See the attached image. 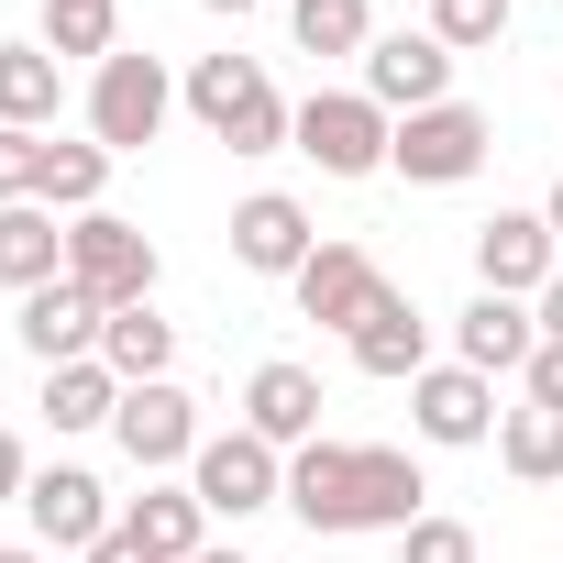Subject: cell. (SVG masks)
Returning a JSON list of instances; mask_svg holds the SVG:
<instances>
[{
    "label": "cell",
    "instance_id": "6da1fadb",
    "mask_svg": "<svg viewBox=\"0 0 563 563\" xmlns=\"http://www.w3.org/2000/svg\"><path fill=\"white\" fill-rule=\"evenodd\" d=\"M420 497H431V475L398 453V442H299L288 453V508L310 519V530H332V541H354V530H409L420 519Z\"/></svg>",
    "mask_w": 563,
    "mask_h": 563
},
{
    "label": "cell",
    "instance_id": "7a4b0ae2",
    "mask_svg": "<svg viewBox=\"0 0 563 563\" xmlns=\"http://www.w3.org/2000/svg\"><path fill=\"white\" fill-rule=\"evenodd\" d=\"M177 100H188V111H199V133H210V144H232V155H276V144H288V122H299L254 56H199Z\"/></svg>",
    "mask_w": 563,
    "mask_h": 563
},
{
    "label": "cell",
    "instance_id": "3957f363",
    "mask_svg": "<svg viewBox=\"0 0 563 563\" xmlns=\"http://www.w3.org/2000/svg\"><path fill=\"white\" fill-rule=\"evenodd\" d=\"M288 144H299L321 177H376V166H387V144H398V122H387L365 89H310V100H299V122H288Z\"/></svg>",
    "mask_w": 563,
    "mask_h": 563
},
{
    "label": "cell",
    "instance_id": "277c9868",
    "mask_svg": "<svg viewBox=\"0 0 563 563\" xmlns=\"http://www.w3.org/2000/svg\"><path fill=\"white\" fill-rule=\"evenodd\" d=\"M188 486H199V508L210 519H254V508H288V453H276L265 431H210L199 442V464H188Z\"/></svg>",
    "mask_w": 563,
    "mask_h": 563
},
{
    "label": "cell",
    "instance_id": "5b68a950",
    "mask_svg": "<svg viewBox=\"0 0 563 563\" xmlns=\"http://www.w3.org/2000/svg\"><path fill=\"white\" fill-rule=\"evenodd\" d=\"M166 111H177V78L155 67V56H111V67H89V144H111V155H144L155 133H166Z\"/></svg>",
    "mask_w": 563,
    "mask_h": 563
},
{
    "label": "cell",
    "instance_id": "8992f818",
    "mask_svg": "<svg viewBox=\"0 0 563 563\" xmlns=\"http://www.w3.org/2000/svg\"><path fill=\"white\" fill-rule=\"evenodd\" d=\"M67 276H78L100 310L155 299V243H144V221H122V210H78V221H67Z\"/></svg>",
    "mask_w": 563,
    "mask_h": 563
},
{
    "label": "cell",
    "instance_id": "52a82bcc",
    "mask_svg": "<svg viewBox=\"0 0 563 563\" xmlns=\"http://www.w3.org/2000/svg\"><path fill=\"white\" fill-rule=\"evenodd\" d=\"M486 144H497V122H486L475 100H442V111H409V122H398L387 166H398L409 188H464V177L486 166Z\"/></svg>",
    "mask_w": 563,
    "mask_h": 563
},
{
    "label": "cell",
    "instance_id": "ba28073f",
    "mask_svg": "<svg viewBox=\"0 0 563 563\" xmlns=\"http://www.w3.org/2000/svg\"><path fill=\"white\" fill-rule=\"evenodd\" d=\"M365 100L387 111V122H409V111H442L453 100V45L420 23V34H376L365 45Z\"/></svg>",
    "mask_w": 563,
    "mask_h": 563
},
{
    "label": "cell",
    "instance_id": "9c48e42d",
    "mask_svg": "<svg viewBox=\"0 0 563 563\" xmlns=\"http://www.w3.org/2000/svg\"><path fill=\"white\" fill-rule=\"evenodd\" d=\"M497 376H475V365H431L420 387H409V431L431 442V453H475V442H497Z\"/></svg>",
    "mask_w": 563,
    "mask_h": 563
},
{
    "label": "cell",
    "instance_id": "30bf717a",
    "mask_svg": "<svg viewBox=\"0 0 563 563\" xmlns=\"http://www.w3.org/2000/svg\"><path fill=\"white\" fill-rule=\"evenodd\" d=\"M111 431H122V453L144 464V475H166V464H199V398L177 387V376H155V387H122V409H111Z\"/></svg>",
    "mask_w": 563,
    "mask_h": 563
},
{
    "label": "cell",
    "instance_id": "8fae6325",
    "mask_svg": "<svg viewBox=\"0 0 563 563\" xmlns=\"http://www.w3.org/2000/svg\"><path fill=\"white\" fill-rule=\"evenodd\" d=\"M23 519H34V541L45 552H100L122 519H111V486L89 475V464H45L34 486H23Z\"/></svg>",
    "mask_w": 563,
    "mask_h": 563
},
{
    "label": "cell",
    "instance_id": "7c38bea8",
    "mask_svg": "<svg viewBox=\"0 0 563 563\" xmlns=\"http://www.w3.org/2000/svg\"><path fill=\"white\" fill-rule=\"evenodd\" d=\"M552 265H563V243H552L541 210H497V221H475V288H497V299H541Z\"/></svg>",
    "mask_w": 563,
    "mask_h": 563
},
{
    "label": "cell",
    "instance_id": "4fadbf2b",
    "mask_svg": "<svg viewBox=\"0 0 563 563\" xmlns=\"http://www.w3.org/2000/svg\"><path fill=\"white\" fill-rule=\"evenodd\" d=\"M343 354H354V376H376V387H420V376H431V310L387 288V299L343 332Z\"/></svg>",
    "mask_w": 563,
    "mask_h": 563
},
{
    "label": "cell",
    "instance_id": "5bb4252c",
    "mask_svg": "<svg viewBox=\"0 0 563 563\" xmlns=\"http://www.w3.org/2000/svg\"><path fill=\"white\" fill-rule=\"evenodd\" d=\"M530 354H541V310L530 299H497V288H475L464 310H453V365H475V376H530Z\"/></svg>",
    "mask_w": 563,
    "mask_h": 563
},
{
    "label": "cell",
    "instance_id": "9a60e30c",
    "mask_svg": "<svg viewBox=\"0 0 563 563\" xmlns=\"http://www.w3.org/2000/svg\"><path fill=\"white\" fill-rule=\"evenodd\" d=\"M288 288H299V321H321V332H354V321L387 299V276H376V254H365V243H321V254L288 276Z\"/></svg>",
    "mask_w": 563,
    "mask_h": 563
},
{
    "label": "cell",
    "instance_id": "2e32d148",
    "mask_svg": "<svg viewBox=\"0 0 563 563\" xmlns=\"http://www.w3.org/2000/svg\"><path fill=\"white\" fill-rule=\"evenodd\" d=\"M321 254V232H310V210L288 199V188H254L243 210H232V265L243 276H299Z\"/></svg>",
    "mask_w": 563,
    "mask_h": 563
},
{
    "label": "cell",
    "instance_id": "e0dca14e",
    "mask_svg": "<svg viewBox=\"0 0 563 563\" xmlns=\"http://www.w3.org/2000/svg\"><path fill=\"white\" fill-rule=\"evenodd\" d=\"M12 332H23V354H34V365H89V354H100V332H111V310L78 288V276H56V288H34V299H23V321H12Z\"/></svg>",
    "mask_w": 563,
    "mask_h": 563
},
{
    "label": "cell",
    "instance_id": "ac0fdd59",
    "mask_svg": "<svg viewBox=\"0 0 563 563\" xmlns=\"http://www.w3.org/2000/svg\"><path fill=\"white\" fill-rule=\"evenodd\" d=\"M243 431H265L276 453L321 442V376H310V365H288V354L254 365V376H243Z\"/></svg>",
    "mask_w": 563,
    "mask_h": 563
},
{
    "label": "cell",
    "instance_id": "d6986e66",
    "mask_svg": "<svg viewBox=\"0 0 563 563\" xmlns=\"http://www.w3.org/2000/svg\"><path fill=\"white\" fill-rule=\"evenodd\" d=\"M56 276H67V221L45 210V199H12V210H0V288H56Z\"/></svg>",
    "mask_w": 563,
    "mask_h": 563
},
{
    "label": "cell",
    "instance_id": "ffe728a7",
    "mask_svg": "<svg viewBox=\"0 0 563 563\" xmlns=\"http://www.w3.org/2000/svg\"><path fill=\"white\" fill-rule=\"evenodd\" d=\"M122 530H133L155 563H199V552H210V508H199V486H166V475L122 508Z\"/></svg>",
    "mask_w": 563,
    "mask_h": 563
},
{
    "label": "cell",
    "instance_id": "44dd1931",
    "mask_svg": "<svg viewBox=\"0 0 563 563\" xmlns=\"http://www.w3.org/2000/svg\"><path fill=\"white\" fill-rule=\"evenodd\" d=\"M100 365H111L122 387H155V376L177 365V321H166L155 299H133V310H111V332H100Z\"/></svg>",
    "mask_w": 563,
    "mask_h": 563
},
{
    "label": "cell",
    "instance_id": "7402d4cb",
    "mask_svg": "<svg viewBox=\"0 0 563 563\" xmlns=\"http://www.w3.org/2000/svg\"><path fill=\"white\" fill-rule=\"evenodd\" d=\"M67 111V67L45 56V45H0V122L12 133H45Z\"/></svg>",
    "mask_w": 563,
    "mask_h": 563
},
{
    "label": "cell",
    "instance_id": "603a6c76",
    "mask_svg": "<svg viewBox=\"0 0 563 563\" xmlns=\"http://www.w3.org/2000/svg\"><path fill=\"white\" fill-rule=\"evenodd\" d=\"M497 464H508L519 486H563V409H541V398L508 409V420H497Z\"/></svg>",
    "mask_w": 563,
    "mask_h": 563
},
{
    "label": "cell",
    "instance_id": "cb8c5ba5",
    "mask_svg": "<svg viewBox=\"0 0 563 563\" xmlns=\"http://www.w3.org/2000/svg\"><path fill=\"white\" fill-rule=\"evenodd\" d=\"M45 56H56V67H67V56L111 67V56H122V0H45Z\"/></svg>",
    "mask_w": 563,
    "mask_h": 563
},
{
    "label": "cell",
    "instance_id": "d4e9b609",
    "mask_svg": "<svg viewBox=\"0 0 563 563\" xmlns=\"http://www.w3.org/2000/svg\"><path fill=\"white\" fill-rule=\"evenodd\" d=\"M111 409H122V376H111L100 354H89V365H45V420H56V431H100Z\"/></svg>",
    "mask_w": 563,
    "mask_h": 563
},
{
    "label": "cell",
    "instance_id": "484cf974",
    "mask_svg": "<svg viewBox=\"0 0 563 563\" xmlns=\"http://www.w3.org/2000/svg\"><path fill=\"white\" fill-rule=\"evenodd\" d=\"M299 56H365L376 45V0H288Z\"/></svg>",
    "mask_w": 563,
    "mask_h": 563
},
{
    "label": "cell",
    "instance_id": "4316f807",
    "mask_svg": "<svg viewBox=\"0 0 563 563\" xmlns=\"http://www.w3.org/2000/svg\"><path fill=\"white\" fill-rule=\"evenodd\" d=\"M111 144H45V210L56 221H78V210H100V188H111Z\"/></svg>",
    "mask_w": 563,
    "mask_h": 563
},
{
    "label": "cell",
    "instance_id": "83f0119b",
    "mask_svg": "<svg viewBox=\"0 0 563 563\" xmlns=\"http://www.w3.org/2000/svg\"><path fill=\"white\" fill-rule=\"evenodd\" d=\"M508 12H519V0H431V34H442L453 56H486V45L508 34Z\"/></svg>",
    "mask_w": 563,
    "mask_h": 563
},
{
    "label": "cell",
    "instance_id": "f1b7e54d",
    "mask_svg": "<svg viewBox=\"0 0 563 563\" xmlns=\"http://www.w3.org/2000/svg\"><path fill=\"white\" fill-rule=\"evenodd\" d=\"M398 563H475V530L442 519V508H420V519L398 530Z\"/></svg>",
    "mask_w": 563,
    "mask_h": 563
},
{
    "label": "cell",
    "instance_id": "f546056e",
    "mask_svg": "<svg viewBox=\"0 0 563 563\" xmlns=\"http://www.w3.org/2000/svg\"><path fill=\"white\" fill-rule=\"evenodd\" d=\"M12 199H45V133L0 122V210H12Z\"/></svg>",
    "mask_w": 563,
    "mask_h": 563
},
{
    "label": "cell",
    "instance_id": "4dcf8cb0",
    "mask_svg": "<svg viewBox=\"0 0 563 563\" xmlns=\"http://www.w3.org/2000/svg\"><path fill=\"white\" fill-rule=\"evenodd\" d=\"M530 398L563 409V343H552V332H541V354H530Z\"/></svg>",
    "mask_w": 563,
    "mask_h": 563
},
{
    "label": "cell",
    "instance_id": "1f68e13d",
    "mask_svg": "<svg viewBox=\"0 0 563 563\" xmlns=\"http://www.w3.org/2000/svg\"><path fill=\"white\" fill-rule=\"evenodd\" d=\"M23 486H34V464H23V442H12V431H0V508H12Z\"/></svg>",
    "mask_w": 563,
    "mask_h": 563
},
{
    "label": "cell",
    "instance_id": "d6a6232c",
    "mask_svg": "<svg viewBox=\"0 0 563 563\" xmlns=\"http://www.w3.org/2000/svg\"><path fill=\"white\" fill-rule=\"evenodd\" d=\"M78 563H155V552H144L133 530H111V541H100V552H78Z\"/></svg>",
    "mask_w": 563,
    "mask_h": 563
},
{
    "label": "cell",
    "instance_id": "836d02e7",
    "mask_svg": "<svg viewBox=\"0 0 563 563\" xmlns=\"http://www.w3.org/2000/svg\"><path fill=\"white\" fill-rule=\"evenodd\" d=\"M530 310H541V332H552V343H563V265H552V288H541V299H530Z\"/></svg>",
    "mask_w": 563,
    "mask_h": 563
},
{
    "label": "cell",
    "instance_id": "e575fe53",
    "mask_svg": "<svg viewBox=\"0 0 563 563\" xmlns=\"http://www.w3.org/2000/svg\"><path fill=\"white\" fill-rule=\"evenodd\" d=\"M0 563H45V541H0Z\"/></svg>",
    "mask_w": 563,
    "mask_h": 563
},
{
    "label": "cell",
    "instance_id": "d590c367",
    "mask_svg": "<svg viewBox=\"0 0 563 563\" xmlns=\"http://www.w3.org/2000/svg\"><path fill=\"white\" fill-rule=\"evenodd\" d=\"M541 221H552V243H563V177H552V199H541Z\"/></svg>",
    "mask_w": 563,
    "mask_h": 563
},
{
    "label": "cell",
    "instance_id": "8d00e7d4",
    "mask_svg": "<svg viewBox=\"0 0 563 563\" xmlns=\"http://www.w3.org/2000/svg\"><path fill=\"white\" fill-rule=\"evenodd\" d=\"M199 12H232V23H243V12H254V0H199Z\"/></svg>",
    "mask_w": 563,
    "mask_h": 563
},
{
    "label": "cell",
    "instance_id": "74e56055",
    "mask_svg": "<svg viewBox=\"0 0 563 563\" xmlns=\"http://www.w3.org/2000/svg\"><path fill=\"white\" fill-rule=\"evenodd\" d=\"M199 563H243V552H199Z\"/></svg>",
    "mask_w": 563,
    "mask_h": 563
}]
</instances>
